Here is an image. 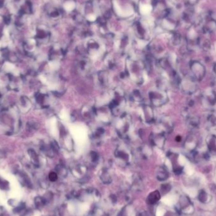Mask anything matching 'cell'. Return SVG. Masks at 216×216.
I'll list each match as a JSON object with an SVG mask.
<instances>
[{
	"mask_svg": "<svg viewBox=\"0 0 216 216\" xmlns=\"http://www.w3.org/2000/svg\"><path fill=\"white\" fill-rule=\"evenodd\" d=\"M49 178L51 181H55L58 178V176L55 172H52L49 175Z\"/></svg>",
	"mask_w": 216,
	"mask_h": 216,
	"instance_id": "277c9868",
	"label": "cell"
},
{
	"mask_svg": "<svg viewBox=\"0 0 216 216\" xmlns=\"http://www.w3.org/2000/svg\"><path fill=\"white\" fill-rule=\"evenodd\" d=\"M208 199V194L204 190H202L200 192L198 195V200L201 203H206Z\"/></svg>",
	"mask_w": 216,
	"mask_h": 216,
	"instance_id": "3957f363",
	"label": "cell"
},
{
	"mask_svg": "<svg viewBox=\"0 0 216 216\" xmlns=\"http://www.w3.org/2000/svg\"><path fill=\"white\" fill-rule=\"evenodd\" d=\"M160 195L158 191H155L152 192L148 197V202L151 204H154L160 199Z\"/></svg>",
	"mask_w": 216,
	"mask_h": 216,
	"instance_id": "7a4b0ae2",
	"label": "cell"
},
{
	"mask_svg": "<svg viewBox=\"0 0 216 216\" xmlns=\"http://www.w3.org/2000/svg\"><path fill=\"white\" fill-rule=\"evenodd\" d=\"M191 69L195 76L196 78L200 80L204 77L205 75V69L204 66L198 62L193 63L191 65Z\"/></svg>",
	"mask_w": 216,
	"mask_h": 216,
	"instance_id": "6da1fadb",
	"label": "cell"
}]
</instances>
